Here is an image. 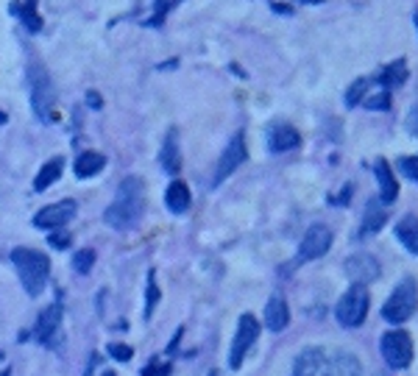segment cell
Wrapping results in <instances>:
<instances>
[{
    "instance_id": "6da1fadb",
    "label": "cell",
    "mask_w": 418,
    "mask_h": 376,
    "mask_svg": "<svg viewBox=\"0 0 418 376\" xmlns=\"http://www.w3.org/2000/svg\"><path fill=\"white\" fill-rule=\"evenodd\" d=\"M143 206H145V195H143V182L137 176H129L120 182L115 201L109 203L106 209V223L117 231H126V229H134L143 217Z\"/></svg>"
},
{
    "instance_id": "7a4b0ae2",
    "label": "cell",
    "mask_w": 418,
    "mask_h": 376,
    "mask_svg": "<svg viewBox=\"0 0 418 376\" xmlns=\"http://www.w3.org/2000/svg\"><path fill=\"white\" fill-rule=\"evenodd\" d=\"M11 262L17 265V273H20V282L25 287V293L39 296L45 282H48V273H50V259L39 251H31V248H14Z\"/></svg>"
},
{
    "instance_id": "3957f363",
    "label": "cell",
    "mask_w": 418,
    "mask_h": 376,
    "mask_svg": "<svg viewBox=\"0 0 418 376\" xmlns=\"http://www.w3.org/2000/svg\"><path fill=\"white\" fill-rule=\"evenodd\" d=\"M418 310V290L413 279H402L396 284V290L391 293V298L382 307V318L388 324H405L413 318V312Z\"/></svg>"
},
{
    "instance_id": "277c9868",
    "label": "cell",
    "mask_w": 418,
    "mask_h": 376,
    "mask_svg": "<svg viewBox=\"0 0 418 376\" xmlns=\"http://www.w3.org/2000/svg\"><path fill=\"white\" fill-rule=\"evenodd\" d=\"M335 315H338L340 326H349V329L360 326L368 315V290H366V284H352L346 290V296L340 298Z\"/></svg>"
},
{
    "instance_id": "5b68a950",
    "label": "cell",
    "mask_w": 418,
    "mask_h": 376,
    "mask_svg": "<svg viewBox=\"0 0 418 376\" xmlns=\"http://www.w3.org/2000/svg\"><path fill=\"white\" fill-rule=\"evenodd\" d=\"M380 349H382L385 363H388L394 371H402V368H408V366L413 363V340H410V335L402 332V329L388 332V335L382 338Z\"/></svg>"
},
{
    "instance_id": "8992f818",
    "label": "cell",
    "mask_w": 418,
    "mask_h": 376,
    "mask_svg": "<svg viewBox=\"0 0 418 376\" xmlns=\"http://www.w3.org/2000/svg\"><path fill=\"white\" fill-rule=\"evenodd\" d=\"M259 338V324L254 315H243L240 324H237V335H234V343H231V352H229V366L237 371L248 354V349L254 346V340Z\"/></svg>"
},
{
    "instance_id": "52a82bcc",
    "label": "cell",
    "mask_w": 418,
    "mask_h": 376,
    "mask_svg": "<svg viewBox=\"0 0 418 376\" xmlns=\"http://www.w3.org/2000/svg\"><path fill=\"white\" fill-rule=\"evenodd\" d=\"M293 376H332V352L329 349H307L298 354Z\"/></svg>"
},
{
    "instance_id": "ba28073f",
    "label": "cell",
    "mask_w": 418,
    "mask_h": 376,
    "mask_svg": "<svg viewBox=\"0 0 418 376\" xmlns=\"http://www.w3.org/2000/svg\"><path fill=\"white\" fill-rule=\"evenodd\" d=\"M31 103H34V112L39 117H48L50 115V106H53V87H50V78L48 73L39 67V64H31Z\"/></svg>"
},
{
    "instance_id": "9c48e42d",
    "label": "cell",
    "mask_w": 418,
    "mask_h": 376,
    "mask_svg": "<svg viewBox=\"0 0 418 376\" xmlns=\"http://www.w3.org/2000/svg\"><path fill=\"white\" fill-rule=\"evenodd\" d=\"M329 248H332V229H326V226H321V223H318V226H310L307 234H304V240H301L298 259H301V262L318 259V256H324Z\"/></svg>"
},
{
    "instance_id": "30bf717a",
    "label": "cell",
    "mask_w": 418,
    "mask_h": 376,
    "mask_svg": "<svg viewBox=\"0 0 418 376\" xmlns=\"http://www.w3.org/2000/svg\"><path fill=\"white\" fill-rule=\"evenodd\" d=\"M245 162V140H243V134H234L231 137V143L226 145V151H223V157H220V162H217V171H215V185H220L223 179H229L240 165Z\"/></svg>"
},
{
    "instance_id": "8fae6325",
    "label": "cell",
    "mask_w": 418,
    "mask_h": 376,
    "mask_svg": "<svg viewBox=\"0 0 418 376\" xmlns=\"http://www.w3.org/2000/svg\"><path fill=\"white\" fill-rule=\"evenodd\" d=\"M73 215H75V201L50 203V206H45L42 212L34 215V226H36V229H59V226H64Z\"/></svg>"
},
{
    "instance_id": "7c38bea8",
    "label": "cell",
    "mask_w": 418,
    "mask_h": 376,
    "mask_svg": "<svg viewBox=\"0 0 418 376\" xmlns=\"http://www.w3.org/2000/svg\"><path fill=\"white\" fill-rule=\"evenodd\" d=\"M346 276L354 279V284H366V282H374L380 276V262L368 254H357L352 259H346Z\"/></svg>"
},
{
    "instance_id": "4fadbf2b",
    "label": "cell",
    "mask_w": 418,
    "mask_h": 376,
    "mask_svg": "<svg viewBox=\"0 0 418 376\" xmlns=\"http://www.w3.org/2000/svg\"><path fill=\"white\" fill-rule=\"evenodd\" d=\"M298 143H301V137H298V131H296L293 126H287V123H276V126H271V134H268V145H271V151H276V154H282V151H293V148H298Z\"/></svg>"
},
{
    "instance_id": "5bb4252c",
    "label": "cell",
    "mask_w": 418,
    "mask_h": 376,
    "mask_svg": "<svg viewBox=\"0 0 418 376\" xmlns=\"http://www.w3.org/2000/svg\"><path fill=\"white\" fill-rule=\"evenodd\" d=\"M287 324H290L287 301H284L282 296H273V298L265 304V326H268L271 332H282Z\"/></svg>"
},
{
    "instance_id": "9a60e30c",
    "label": "cell",
    "mask_w": 418,
    "mask_h": 376,
    "mask_svg": "<svg viewBox=\"0 0 418 376\" xmlns=\"http://www.w3.org/2000/svg\"><path fill=\"white\" fill-rule=\"evenodd\" d=\"M385 220H388V203H382L380 198H374V201L366 206V217H363L360 234H363V237H366V234H377V231L385 226Z\"/></svg>"
},
{
    "instance_id": "2e32d148",
    "label": "cell",
    "mask_w": 418,
    "mask_h": 376,
    "mask_svg": "<svg viewBox=\"0 0 418 376\" xmlns=\"http://www.w3.org/2000/svg\"><path fill=\"white\" fill-rule=\"evenodd\" d=\"M374 173H377L380 192H382V198H380V201H382V203L396 201V195H399V185H396V176H394V171L388 168V162H385V159H380V162H377Z\"/></svg>"
},
{
    "instance_id": "e0dca14e",
    "label": "cell",
    "mask_w": 418,
    "mask_h": 376,
    "mask_svg": "<svg viewBox=\"0 0 418 376\" xmlns=\"http://www.w3.org/2000/svg\"><path fill=\"white\" fill-rule=\"evenodd\" d=\"M59 324H62V304H50L42 315H39V324H36V338L45 343V340H50L53 335H56V329H59Z\"/></svg>"
},
{
    "instance_id": "ac0fdd59",
    "label": "cell",
    "mask_w": 418,
    "mask_h": 376,
    "mask_svg": "<svg viewBox=\"0 0 418 376\" xmlns=\"http://www.w3.org/2000/svg\"><path fill=\"white\" fill-rule=\"evenodd\" d=\"M190 189L185 182H173L168 192H165V203H168V209L173 212V215H185L187 209H190Z\"/></svg>"
},
{
    "instance_id": "d6986e66",
    "label": "cell",
    "mask_w": 418,
    "mask_h": 376,
    "mask_svg": "<svg viewBox=\"0 0 418 376\" xmlns=\"http://www.w3.org/2000/svg\"><path fill=\"white\" fill-rule=\"evenodd\" d=\"M396 237H399V243H402L410 254H416L418 256V217L416 215H405V217L399 220V226H396Z\"/></svg>"
},
{
    "instance_id": "ffe728a7",
    "label": "cell",
    "mask_w": 418,
    "mask_h": 376,
    "mask_svg": "<svg viewBox=\"0 0 418 376\" xmlns=\"http://www.w3.org/2000/svg\"><path fill=\"white\" fill-rule=\"evenodd\" d=\"M332 376H363V366L349 352H332Z\"/></svg>"
},
{
    "instance_id": "44dd1931",
    "label": "cell",
    "mask_w": 418,
    "mask_h": 376,
    "mask_svg": "<svg viewBox=\"0 0 418 376\" xmlns=\"http://www.w3.org/2000/svg\"><path fill=\"white\" fill-rule=\"evenodd\" d=\"M159 162L168 173H176L182 168V157H179V134L176 131H168V140L162 145V154H159Z\"/></svg>"
},
{
    "instance_id": "7402d4cb",
    "label": "cell",
    "mask_w": 418,
    "mask_h": 376,
    "mask_svg": "<svg viewBox=\"0 0 418 376\" xmlns=\"http://www.w3.org/2000/svg\"><path fill=\"white\" fill-rule=\"evenodd\" d=\"M103 165H106V157H103V154L87 151V154H81V157L75 159V176H78V179H89V176L101 173Z\"/></svg>"
},
{
    "instance_id": "603a6c76",
    "label": "cell",
    "mask_w": 418,
    "mask_h": 376,
    "mask_svg": "<svg viewBox=\"0 0 418 376\" xmlns=\"http://www.w3.org/2000/svg\"><path fill=\"white\" fill-rule=\"evenodd\" d=\"M11 11L20 14V20L25 22V28H28L31 34L42 31V17L36 14V0H25L22 6H20V3H11Z\"/></svg>"
},
{
    "instance_id": "cb8c5ba5",
    "label": "cell",
    "mask_w": 418,
    "mask_h": 376,
    "mask_svg": "<svg viewBox=\"0 0 418 376\" xmlns=\"http://www.w3.org/2000/svg\"><path fill=\"white\" fill-rule=\"evenodd\" d=\"M62 176V159H50L39 173H36V179H34V189H48L56 179Z\"/></svg>"
},
{
    "instance_id": "d4e9b609",
    "label": "cell",
    "mask_w": 418,
    "mask_h": 376,
    "mask_svg": "<svg viewBox=\"0 0 418 376\" xmlns=\"http://www.w3.org/2000/svg\"><path fill=\"white\" fill-rule=\"evenodd\" d=\"M405 78H408V67H405V62L399 59V62H394V64H388L385 67V73L380 75V81L391 89V87H399V84H405Z\"/></svg>"
},
{
    "instance_id": "484cf974",
    "label": "cell",
    "mask_w": 418,
    "mask_h": 376,
    "mask_svg": "<svg viewBox=\"0 0 418 376\" xmlns=\"http://www.w3.org/2000/svg\"><path fill=\"white\" fill-rule=\"evenodd\" d=\"M92 265H95V251H89V248L75 251V256H73V268H75V273H89Z\"/></svg>"
},
{
    "instance_id": "4316f807",
    "label": "cell",
    "mask_w": 418,
    "mask_h": 376,
    "mask_svg": "<svg viewBox=\"0 0 418 376\" xmlns=\"http://www.w3.org/2000/svg\"><path fill=\"white\" fill-rule=\"evenodd\" d=\"M366 89H368V81H366V78H357V81L349 87V92H346V103H349V106H357V103L363 101V92H366Z\"/></svg>"
},
{
    "instance_id": "83f0119b",
    "label": "cell",
    "mask_w": 418,
    "mask_h": 376,
    "mask_svg": "<svg viewBox=\"0 0 418 376\" xmlns=\"http://www.w3.org/2000/svg\"><path fill=\"white\" fill-rule=\"evenodd\" d=\"M157 301H159V287H157V279H154V273H151V276H148V301H145V318H151V312H154Z\"/></svg>"
},
{
    "instance_id": "f1b7e54d",
    "label": "cell",
    "mask_w": 418,
    "mask_h": 376,
    "mask_svg": "<svg viewBox=\"0 0 418 376\" xmlns=\"http://www.w3.org/2000/svg\"><path fill=\"white\" fill-rule=\"evenodd\" d=\"M399 168L405 176H410L413 182H418V157H402L399 159Z\"/></svg>"
},
{
    "instance_id": "f546056e",
    "label": "cell",
    "mask_w": 418,
    "mask_h": 376,
    "mask_svg": "<svg viewBox=\"0 0 418 376\" xmlns=\"http://www.w3.org/2000/svg\"><path fill=\"white\" fill-rule=\"evenodd\" d=\"M366 109H391V95L377 92L374 98H366Z\"/></svg>"
},
{
    "instance_id": "4dcf8cb0",
    "label": "cell",
    "mask_w": 418,
    "mask_h": 376,
    "mask_svg": "<svg viewBox=\"0 0 418 376\" xmlns=\"http://www.w3.org/2000/svg\"><path fill=\"white\" fill-rule=\"evenodd\" d=\"M109 354H112L115 360H120V363H126V360H131L134 352H131L129 346H123V343H112V346H109Z\"/></svg>"
},
{
    "instance_id": "1f68e13d",
    "label": "cell",
    "mask_w": 418,
    "mask_h": 376,
    "mask_svg": "<svg viewBox=\"0 0 418 376\" xmlns=\"http://www.w3.org/2000/svg\"><path fill=\"white\" fill-rule=\"evenodd\" d=\"M168 374H171V366H168V363H162V366L154 363V366H148V368L143 371V376H168Z\"/></svg>"
},
{
    "instance_id": "d6a6232c",
    "label": "cell",
    "mask_w": 418,
    "mask_h": 376,
    "mask_svg": "<svg viewBox=\"0 0 418 376\" xmlns=\"http://www.w3.org/2000/svg\"><path fill=\"white\" fill-rule=\"evenodd\" d=\"M408 131H410V134H418V103L408 112Z\"/></svg>"
},
{
    "instance_id": "836d02e7",
    "label": "cell",
    "mask_w": 418,
    "mask_h": 376,
    "mask_svg": "<svg viewBox=\"0 0 418 376\" xmlns=\"http://www.w3.org/2000/svg\"><path fill=\"white\" fill-rule=\"evenodd\" d=\"M50 245L53 248H67L70 245V234L64 231V234H50Z\"/></svg>"
},
{
    "instance_id": "e575fe53",
    "label": "cell",
    "mask_w": 418,
    "mask_h": 376,
    "mask_svg": "<svg viewBox=\"0 0 418 376\" xmlns=\"http://www.w3.org/2000/svg\"><path fill=\"white\" fill-rule=\"evenodd\" d=\"M89 103H92V106H95V109H98V106H101V98H98V92H89Z\"/></svg>"
},
{
    "instance_id": "d590c367",
    "label": "cell",
    "mask_w": 418,
    "mask_h": 376,
    "mask_svg": "<svg viewBox=\"0 0 418 376\" xmlns=\"http://www.w3.org/2000/svg\"><path fill=\"white\" fill-rule=\"evenodd\" d=\"M416 25H418V11H416Z\"/></svg>"
},
{
    "instance_id": "8d00e7d4",
    "label": "cell",
    "mask_w": 418,
    "mask_h": 376,
    "mask_svg": "<svg viewBox=\"0 0 418 376\" xmlns=\"http://www.w3.org/2000/svg\"><path fill=\"white\" fill-rule=\"evenodd\" d=\"M106 376H115V374H106Z\"/></svg>"
}]
</instances>
